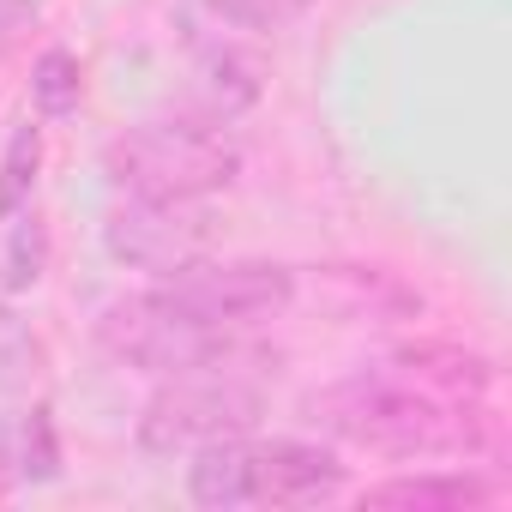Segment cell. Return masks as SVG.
Listing matches in <instances>:
<instances>
[{"label":"cell","instance_id":"1","mask_svg":"<svg viewBox=\"0 0 512 512\" xmlns=\"http://www.w3.org/2000/svg\"><path fill=\"white\" fill-rule=\"evenodd\" d=\"M314 422L362 452L380 458H428V452H476L482 446V410L464 398H440L422 392L416 380L392 374V368H368L350 374L338 386H326L314 404Z\"/></svg>","mask_w":512,"mask_h":512},{"label":"cell","instance_id":"2","mask_svg":"<svg viewBox=\"0 0 512 512\" xmlns=\"http://www.w3.org/2000/svg\"><path fill=\"white\" fill-rule=\"evenodd\" d=\"M103 169L133 199H211L241 175V151L205 121H139L109 139Z\"/></svg>","mask_w":512,"mask_h":512},{"label":"cell","instance_id":"3","mask_svg":"<svg viewBox=\"0 0 512 512\" xmlns=\"http://www.w3.org/2000/svg\"><path fill=\"white\" fill-rule=\"evenodd\" d=\"M260 416H266L260 380H247L241 368H193V374H169L151 392L133 440L151 458H181V452H199L211 440L253 434Z\"/></svg>","mask_w":512,"mask_h":512},{"label":"cell","instance_id":"4","mask_svg":"<svg viewBox=\"0 0 512 512\" xmlns=\"http://www.w3.org/2000/svg\"><path fill=\"white\" fill-rule=\"evenodd\" d=\"M97 344L121 362V368H145L157 380L169 374H193V368H235L247 350L235 344V326H205L193 314H181L163 290L145 296H121L97 314Z\"/></svg>","mask_w":512,"mask_h":512},{"label":"cell","instance_id":"5","mask_svg":"<svg viewBox=\"0 0 512 512\" xmlns=\"http://www.w3.org/2000/svg\"><path fill=\"white\" fill-rule=\"evenodd\" d=\"M157 290L205 326H247L296 302V272L278 260H211L205 253V260L157 278Z\"/></svg>","mask_w":512,"mask_h":512},{"label":"cell","instance_id":"6","mask_svg":"<svg viewBox=\"0 0 512 512\" xmlns=\"http://www.w3.org/2000/svg\"><path fill=\"white\" fill-rule=\"evenodd\" d=\"M103 247L109 260L169 278L217 247V217L205 211V199H121L103 223Z\"/></svg>","mask_w":512,"mask_h":512},{"label":"cell","instance_id":"7","mask_svg":"<svg viewBox=\"0 0 512 512\" xmlns=\"http://www.w3.org/2000/svg\"><path fill=\"white\" fill-rule=\"evenodd\" d=\"M247 452V506H314L344 488V464L332 446L278 434V440H241Z\"/></svg>","mask_w":512,"mask_h":512},{"label":"cell","instance_id":"8","mask_svg":"<svg viewBox=\"0 0 512 512\" xmlns=\"http://www.w3.org/2000/svg\"><path fill=\"white\" fill-rule=\"evenodd\" d=\"M500 488L476 470H416V476H386L362 494V506H392V512H476L494 506Z\"/></svg>","mask_w":512,"mask_h":512},{"label":"cell","instance_id":"9","mask_svg":"<svg viewBox=\"0 0 512 512\" xmlns=\"http://www.w3.org/2000/svg\"><path fill=\"white\" fill-rule=\"evenodd\" d=\"M0 464L19 482H55L61 476V446H55V422L43 404L0 416Z\"/></svg>","mask_w":512,"mask_h":512},{"label":"cell","instance_id":"10","mask_svg":"<svg viewBox=\"0 0 512 512\" xmlns=\"http://www.w3.org/2000/svg\"><path fill=\"white\" fill-rule=\"evenodd\" d=\"M266 67L253 61V55H241L235 43H211V49H199V91H205V103H211V115H241L253 97H260V79Z\"/></svg>","mask_w":512,"mask_h":512},{"label":"cell","instance_id":"11","mask_svg":"<svg viewBox=\"0 0 512 512\" xmlns=\"http://www.w3.org/2000/svg\"><path fill=\"white\" fill-rule=\"evenodd\" d=\"M43 374H49L43 332L13 302H0V398H25L31 386H43Z\"/></svg>","mask_w":512,"mask_h":512},{"label":"cell","instance_id":"12","mask_svg":"<svg viewBox=\"0 0 512 512\" xmlns=\"http://www.w3.org/2000/svg\"><path fill=\"white\" fill-rule=\"evenodd\" d=\"M7 223H13V235H7V266H0V284H7V296H25V290L43 284V266H49V223L31 205L19 217H7Z\"/></svg>","mask_w":512,"mask_h":512},{"label":"cell","instance_id":"13","mask_svg":"<svg viewBox=\"0 0 512 512\" xmlns=\"http://www.w3.org/2000/svg\"><path fill=\"white\" fill-rule=\"evenodd\" d=\"M37 169H43V127L19 121L7 139V157H0V217H19L37 193Z\"/></svg>","mask_w":512,"mask_h":512},{"label":"cell","instance_id":"14","mask_svg":"<svg viewBox=\"0 0 512 512\" xmlns=\"http://www.w3.org/2000/svg\"><path fill=\"white\" fill-rule=\"evenodd\" d=\"M79 97H85V67H79V55H73V49H43L37 67H31V103H37V115L61 121V115L79 109Z\"/></svg>","mask_w":512,"mask_h":512},{"label":"cell","instance_id":"15","mask_svg":"<svg viewBox=\"0 0 512 512\" xmlns=\"http://www.w3.org/2000/svg\"><path fill=\"white\" fill-rule=\"evenodd\" d=\"M205 7H211L223 25H235V31H284V25H296L308 7H320V0H205Z\"/></svg>","mask_w":512,"mask_h":512},{"label":"cell","instance_id":"16","mask_svg":"<svg viewBox=\"0 0 512 512\" xmlns=\"http://www.w3.org/2000/svg\"><path fill=\"white\" fill-rule=\"evenodd\" d=\"M37 19H43L37 0H0V61L25 49V37L37 31Z\"/></svg>","mask_w":512,"mask_h":512}]
</instances>
